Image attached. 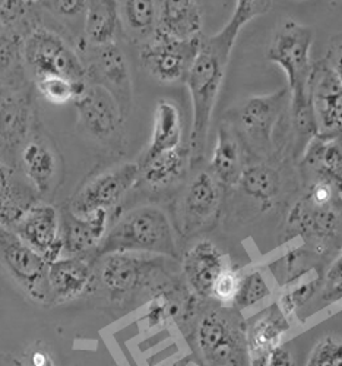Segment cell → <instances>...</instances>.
<instances>
[{
    "label": "cell",
    "instance_id": "277c9868",
    "mask_svg": "<svg viewBox=\"0 0 342 366\" xmlns=\"http://www.w3.org/2000/svg\"><path fill=\"white\" fill-rule=\"evenodd\" d=\"M171 258L139 252L103 255L97 277L113 302H126L144 290L161 285L170 274Z\"/></svg>",
    "mask_w": 342,
    "mask_h": 366
},
{
    "label": "cell",
    "instance_id": "9a60e30c",
    "mask_svg": "<svg viewBox=\"0 0 342 366\" xmlns=\"http://www.w3.org/2000/svg\"><path fill=\"white\" fill-rule=\"evenodd\" d=\"M49 287L51 302L64 303L89 293L97 280V269L91 257L60 258L49 265Z\"/></svg>",
    "mask_w": 342,
    "mask_h": 366
},
{
    "label": "cell",
    "instance_id": "30bf717a",
    "mask_svg": "<svg viewBox=\"0 0 342 366\" xmlns=\"http://www.w3.org/2000/svg\"><path fill=\"white\" fill-rule=\"evenodd\" d=\"M201 41L202 39L178 41L155 33L152 39L141 47V66L159 82H186L199 51Z\"/></svg>",
    "mask_w": 342,
    "mask_h": 366
},
{
    "label": "cell",
    "instance_id": "7402d4cb",
    "mask_svg": "<svg viewBox=\"0 0 342 366\" xmlns=\"http://www.w3.org/2000/svg\"><path fill=\"white\" fill-rule=\"evenodd\" d=\"M301 167L342 194V135H316L307 142Z\"/></svg>",
    "mask_w": 342,
    "mask_h": 366
},
{
    "label": "cell",
    "instance_id": "9c48e42d",
    "mask_svg": "<svg viewBox=\"0 0 342 366\" xmlns=\"http://www.w3.org/2000/svg\"><path fill=\"white\" fill-rule=\"evenodd\" d=\"M139 177L138 163L113 167L85 183L69 201L68 209L78 217H86L99 209L110 211L136 185Z\"/></svg>",
    "mask_w": 342,
    "mask_h": 366
},
{
    "label": "cell",
    "instance_id": "8fae6325",
    "mask_svg": "<svg viewBox=\"0 0 342 366\" xmlns=\"http://www.w3.org/2000/svg\"><path fill=\"white\" fill-rule=\"evenodd\" d=\"M88 84L106 88L116 99L123 117L126 119L132 109V78L128 59L114 44L92 47L85 62Z\"/></svg>",
    "mask_w": 342,
    "mask_h": 366
},
{
    "label": "cell",
    "instance_id": "44dd1931",
    "mask_svg": "<svg viewBox=\"0 0 342 366\" xmlns=\"http://www.w3.org/2000/svg\"><path fill=\"white\" fill-rule=\"evenodd\" d=\"M181 267L186 283L193 295L203 299L211 297L216 279L228 265L212 242L201 240L184 255Z\"/></svg>",
    "mask_w": 342,
    "mask_h": 366
},
{
    "label": "cell",
    "instance_id": "f546056e",
    "mask_svg": "<svg viewBox=\"0 0 342 366\" xmlns=\"http://www.w3.org/2000/svg\"><path fill=\"white\" fill-rule=\"evenodd\" d=\"M121 31L145 44L155 34L159 25V2L131 0L119 4Z\"/></svg>",
    "mask_w": 342,
    "mask_h": 366
},
{
    "label": "cell",
    "instance_id": "d590c367",
    "mask_svg": "<svg viewBox=\"0 0 342 366\" xmlns=\"http://www.w3.org/2000/svg\"><path fill=\"white\" fill-rule=\"evenodd\" d=\"M34 9L33 2H0V26L15 31V25Z\"/></svg>",
    "mask_w": 342,
    "mask_h": 366
},
{
    "label": "cell",
    "instance_id": "e0dca14e",
    "mask_svg": "<svg viewBox=\"0 0 342 366\" xmlns=\"http://www.w3.org/2000/svg\"><path fill=\"white\" fill-rule=\"evenodd\" d=\"M22 174L39 197L47 195L59 176V154L53 144L41 134H33L21 149Z\"/></svg>",
    "mask_w": 342,
    "mask_h": 366
},
{
    "label": "cell",
    "instance_id": "d6a6232c",
    "mask_svg": "<svg viewBox=\"0 0 342 366\" xmlns=\"http://www.w3.org/2000/svg\"><path fill=\"white\" fill-rule=\"evenodd\" d=\"M306 366H342V340L325 337L310 353Z\"/></svg>",
    "mask_w": 342,
    "mask_h": 366
},
{
    "label": "cell",
    "instance_id": "52a82bcc",
    "mask_svg": "<svg viewBox=\"0 0 342 366\" xmlns=\"http://www.w3.org/2000/svg\"><path fill=\"white\" fill-rule=\"evenodd\" d=\"M0 265L36 302H51L49 264L11 229L0 226Z\"/></svg>",
    "mask_w": 342,
    "mask_h": 366
},
{
    "label": "cell",
    "instance_id": "83f0119b",
    "mask_svg": "<svg viewBox=\"0 0 342 366\" xmlns=\"http://www.w3.org/2000/svg\"><path fill=\"white\" fill-rule=\"evenodd\" d=\"M85 37L92 47L114 44L121 33L117 2H86Z\"/></svg>",
    "mask_w": 342,
    "mask_h": 366
},
{
    "label": "cell",
    "instance_id": "e575fe53",
    "mask_svg": "<svg viewBox=\"0 0 342 366\" xmlns=\"http://www.w3.org/2000/svg\"><path fill=\"white\" fill-rule=\"evenodd\" d=\"M241 274L243 272H240L238 269L227 267L220 274V277L216 279V282L212 287L211 297L218 300L223 305H231L234 302V297H236L238 286H240Z\"/></svg>",
    "mask_w": 342,
    "mask_h": 366
},
{
    "label": "cell",
    "instance_id": "3957f363",
    "mask_svg": "<svg viewBox=\"0 0 342 366\" xmlns=\"http://www.w3.org/2000/svg\"><path fill=\"white\" fill-rule=\"evenodd\" d=\"M114 252H139L178 258L177 243L171 223L159 207H138L121 216L107 230L96 257Z\"/></svg>",
    "mask_w": 342,
    "mask_h": 366
},
{
    "label": "cell",
    "instance_id": "7c38bea8",
    "mask_svg": "<svg viewBox=\"0 0 342 366\" xmlns=\"http://www.w3.org/2000/svg\"><path fill=\"white\" fill-rule=\"evenodd\" d=\"M308 97L318 125V135H342V85L328 60L313 62Z\"/></svg>",
    "mask_w": 342,
    "mask_h": 366
},
{
    "label": "cell",
    "instance_id": "8992f818",
    "mask_svg": "<svg viewBox=\"0 0 342 366\" xmlns=\"http://www.w3.org/2000/svg\"><path fill=\"white\" fill-rule=\"evenodd\" d=\"M290 102L288 88L273 94L247 100L237 113L236 131L246 149L258 157H268L273 149L275 131Z\"/></svg>",
    "mask_w": 342,
    "mask_h": 366
},
{
    "label": "cell",
    "instance_id": "836d02e7",
    "mask_svg": "<svg viewBox=\"0 0 342 366\" xmlns=\"http://www.w3.org/2000/svg\"><path fill=\"white\" fill-rule=\"evenodd\" d=\"M318 283L319 280H310L307 283H301L298 286H294L293 289H290L288 292L283 293V296L279 297V308L283 310V312L290 318L293 317V314L303 308L304 305L312 299L318 290Z\"/></svg>",
    "mask_w": 342,
    "mask_h": 366
},
{
    "label": "cell",
    "instance_id": "1f68e13d",
    "mask_svg": "<svg viewBox=\"0 0 342 366\" xmlns=\"http://www.w3.org/2000/svg\"><path fill=\"white\" fill-rule=\"evenodd\" d=\"M86 84H76L68 78L54 75L36 79L40 94L53 104H66L69 102H75L85 89Z\"/></svg>",
    "mask_w": 342,
    "mask_h": 366
},
{
    "label": "cell",
    "instance_id": "4fadbf2b",
    "mask_svg": "<svg viewBox=\"0 0 342 366\" xmlns=\"http://www.w3.org/2000/svg\"><path fill=\"white\" fill-rule=\"evenodd\" d=\"M26 245L50 265L64 254L60 237V217L51 204L37 202L31 207L11 229Z\"/></svg>",
    "mask_w": 342,
    "mask_h": 366
},
{
    "label": "cell",
    "instance_id": "5bb4252c",
    "mask_svg": "<svg viewBox=\"0 0 342 366\" xmlns=\"http://www.w3.org/2000/svg\"><path fill=\"white\" fill-rule=\"evenodd\" d=\"M82 128L94 139L109 142L117 138L123 125V114L116 99L96 84H86L74 102Z\"/></svg>",
    "mask_w": 342,
    "mask_h": 366
},
{
    "label": "cell",
    "instance_id": "5b68a950",
    "mask_svg": "<svg viewBox=\"0 0 342 366\" xmlns=\"http://www.w3.org/2000/svg\"><path fill=\"white\" fill-rule=\"evenodd\" d=\"M22 59L26 66L41 76H64L76 84H86V69L79 54L59 34L49 28L34 26L22 43Z\"/></svg>",
    "mask_w": 342,
    "mask_h": 366
},
{
    "label": "cell",
    "instance_id": "ab89813d",
    "mask_svg": "<svg viewBox=\"0 0 342 366\" xmlns=\"http://www.w3.org/2000/svg\"><path fill=\"white\" fill-rule=\"evenodd\" d=\"M325 59L329 62L331 68L333 69L336 78L342 85V40H335L331 44Z\"/></svg>",
    "mask_w": 342,
    "mask_h": 366
},
{
    "label": "cell",
    "instance_id": "b9f144b4",
    "mask_svg": "<svg viewBox=\"0 0 342 366\" xmlns=\"http://www.w3.org/2000/svg\"><path fill=\"white\" fill-rule=\"evenodd\" d=\"M341 134H342V131H341Z\"/></svg>",
    "mask_w": 342,
    "mask_h": 366
},
{
    "label": "cell",
    "instance_id": "ac0fdd59",
    "mask_svg": "<svg viewBox=\"0 0 342 366\" xmlns=\"http://www.w3.org/2000/svg\"><path fill=\"white\" fill-rule=\"evenodd\" d=\"M110 211L99 209L86 217H78L65 208L60 220V237L64 242V252L69 257L96 254L107 233Z\"/></svg>",
    "mask_w": 342,
    "mask_h": 366
},
{
    "label": "cell",
    "instance_id": "603a6c76",
    "mask_svg": "<svg viewBox=\"0 0 342 366\" xmlns=\"http://www.w3.org/2000/svg\"><path fill=\"white\" fill-rule=\"evenodd\" d=\"M244 166V145L234 125L224 122L216 132L211 157V174L220 187H234L238 185Z\"/></svg>",
    "mask_w": 342,
    "mask_h": 366
},
{
    "label": "cell",
    "instance_id": "4dcf8cb0",
    "mask_svg": "<svg viewBox=\"0 0 342 366\" xmlns=\"http://www.w3.org/2000/svg\"><path fill=\"white\" fill-rule=\"evenodd\" d=\"M271 293L272 290L265 279V274L261 269H253L251 272L241 274L240 286L231 307L238 311L253 308L263 302Z\"/></svg>",
    "mask_w": 342,
    "mask_h": 366
},
{
    "label": "cell",
    "instance_id": "cb8c5ba5",
    "mask_svg": "<svg viewBox=\"0 0 342 366\" xmlns=\"http://www.w3.org/2000/svg\"><path fill=\"white\" fill-rule=\"evenodd\" d=\"M202 11L198 2H159V25L155 33L178 41L202 39Z\"/></svg>",
    "mask_w": 342,
    "mask_h": 366
},
{
    "label": "cell",
    "instance_id": "d6986e66",
    "mask_svg": "<svg viewBox=\"0 0 342 366\" xmlns=\"http://www.w3.org/2000/svg\"><path fill=\"white\" fill-rule=\"evenodd\" d=\"M290 318L279 308L271 305L246 330V346L251 366H266L271 353L281 346L284 335L290 331Z\"/></svg>",
    "mask_w": 342,
    "mask_h": 366
},
{
    "label": "cell",
    "instance_id": "f1b7e54d",
    "mask_svg": "<svg viewBox=\"0 0 342 366\" xmlns=\"http://www.w3.org/2000/svg\"><path fill=\"white\" fill-rule=\"evenodd\" d=\"M238 185L246 195L259 202L261 208L266 211L281 191V176L266 163H251L244 166Z\"/></svg>",
    "mask_w": 342,
    "mask_h": 366
},
{
    "label": "cell",
    "instance_id": "ba28073f",
    "mask_svg": "<svg viewBox=\"0 0 342 366\" xmlns=\"http://www.w3.org/2000/svg\"><path fill=\"white\" fill-rule=\"evenodd\" d=\"M223 311L206 312L196 331L199 350L209 366H243L246 346V330L243 324L233 321Z\"/></svg>",
    "mask_w": 342,
    "mask_h": 366
},
{
    "label": "cell",
    "instance_id": "f35d334b",
    "mask_svg": "<svg viewBox=\"0 0 342 366\" xmlns=\"http://www.w3.org/2000/svg\"><path fill=\"white\" fill-rule=\"evenodd\" d=\"M26 366H54L50 352L40 343L26 352Z\"/></svg>",
    "mask_w": 342,
    "mask_h": 366
},
{
    "label": "cell",
    "instance_id": "484cf974",
    "mask_svg": "<svg viewBox=\"0 0 342 366\" xmlns=\"http://www.w3.org/2000/svg\"><path fill=\"white\" fill-rule=\"evenodd\" d=\"M183 120L180 109L170 100H160L154 113V127L149 145L141 162L151 160L161 152L178 148L181 145Z\"/></svg>",
    "mask_w": 342,
    "mask_h": 366
},
{
    "label": "cell",
    "instance_id": "74e56055",
    "mask_svg": "<svg viewBox=\"0 0 342 366\" xmlns=\"http://www.w3.org/2000/svg\"><path fill=\"white\" fill-rule=\"evenodd\" d=\"M49 9H53L56 14H60L61 16H78L81 14H85L86 11V2H79V0H60V2H46Z\"/></svg>",
    "mask_w": 342,
    "mask_h": 366
},
{
    "label": "cell",
    "instance_id": "2e32d148",
    "mask_svg": "<svg viewBox=\"0 0 342 366\" xmlns=\"http://www.w3.org/2000/svg\"><path fill=\"white\" fill-rule=\"evenodd\" d=\"M221 187L211 172L193 176L180 201V226L184 233H192L208 223L220 207Z\"/></svg>",
    "mask_w": 342,
    "mask_h": 366
},
{
    "label": "cell",
    "instance_id": "60d3db41",
    "mask_svg": "<svg viewBox=\"0 0 342 366\" xmlns=\"http://www.w3.org/2000/svg\"><path fill=\"white\" fill-rule=\"evenodd\" d=\"M266 366H294L293 357L287 349L278 346L269 356Z\"/></svg>",
    "mask_w": 342,
    "mask_h": 366
},
{
    "label": "cell",
    "instance_id": "8d00e7d4",
    "mask_svg": "<svg viewBox=\"0 0 342 366\" xmlns=\"http://www.w3.org/2000/svg\"><path fill=\"white\" fill-rule=\"evenodd\" d=\"M322 299L328 303L342 302V254L332 262L326 272Z\"/></svg>",
    "mask_w": 342,
    "mask_h": 366
},
{
    "label": "cell",
    "instance_id": "4316f807",
    "mask_svg": "<svg viewBox=\"0 0 342 366\" xmlns=\"http://www.w3.org/2000/svg\"><path fill=\"white\" fill-rule=\"evenodd\" d=\"M138 164L141 169L139 180H144L152 189H164L184 176L191 166V152L189 148L180 145Z\"/></svg>",
    "mask_w": 342,
    "mask_h": 366
},
{
    "label": "cell",
    "instance_id": "7a4b0ae2",
    "mask_svg": "<svg viewBox=\"0 0 342 366\" xmlns=\"http://www.w3.org/2000/svg\"><path fill=\"white\" fill-rule=\"evenodd\" d=\"M312 46V28L288 19L276 29L266 53L269 62L281 68L287 76L294 129L307 141L319 134L308 97V84L313 69L310 59Z\"/></svg>",
    "mask_w": 342,
    "mask_h": 366
},
{
    "label": "cell",
    "instance_id": "6da1fadb",
    "mask_svg": "<svg viewBox=\"0 0 342 366\" xmlns=\"http://www.w3.org/2000/svg\"><path fill=\"white\" fill-rule=\"evenodd\" d=\"M272 8L271 2H237L230 21L221 31L211 37H202L195 62L186 78L192 99V131H191V166L201 163L205 157L212 113L218 100L228 60L234 43L246 24Z\"/></svg>",
    "mask_w": 342,
    "mask_h": 366
},
{
    "label": "cell",
    "instance_id": "ffe728a7",
    "mask_svg": "<svg viewBox=\"0 0 342 366\" xmlns=\"http://www.w3.org/2000/svg\"><path fill=\"white\" fill-rule=\"evenodd\" d=\"M34 129V112L24 89H0V145L15 149Z\"/></svg>",
    "mask_w": 342,
    "mask_h": 366
},
{
    "label": "cell",
    "instance_id": "d4e9b609",
    "mask_svg": "<svg viewBox=\"0 0 342 366\" xmlns=\"http://www.w3.org/2000/svg\"><path fill=\"white\" fill-rule=\"evenodd\" d=\"M37 198L28 180L0 159V226L12 229Z\"/></svg>",
    "mask_w": 342,
    "mask_h": 366
}]
</instances>
